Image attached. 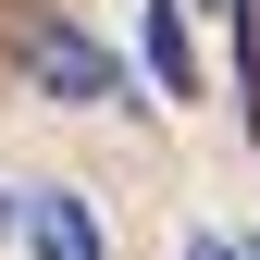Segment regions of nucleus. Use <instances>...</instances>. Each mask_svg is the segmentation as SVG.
Listing matches in <instances>:
<instances>
[{
	"label": "nucleus",
	"mask_w": 260,
	"mask_h": 260,
	"mask_svg": "<svg viewBox=\"0 0 260 260\" xmlns=\"http://www.w3.org/2000/svg\"><path fill=\"white\" fill-rule=\"evenodd\" d=\"M149 75L174 100H199V50H186V0H149Z\"/></svg>",
	"instance_id": "nucleus-3"
},
{
	"label": "nucleus",
	"mask_w": 260,
	"mask_h": 260,
	"mask_svg": "<svg viewBox=\"0 0 260 260\" xmlns=\"http://www.w3.org/2000/svg\"><path fill=\"white\" fill-rule=\"evenodd\" d=\"M0 50L25 62V75L50 87V100H75V112H100V100H124V62L87 38V25H62L50 0H13V13H0Z\"/></svg>",
	"instance_id": "nucleus-1"
},
{
	"label": "nucleus",
	"mask_w": 260,
	"mask_h": 260,
	"mask_svg": "<svg viewBox=\"0 0 260 260\" xmlns=\"http://www.w3.org/2000/svg\"><path fill=\"white\" fill-rule=\"evenodd\" d=\"M186 260H248V248L236 236H186Z\"/></svg>",
	"instance_id": "nucleus-4"
},
{
	"label": "nucleus",
	"mask_w": 260,
	"mask_h": 260,
	"mask_svg": "<svg viewBox=\"0 0 260 260\" xmlns=\"http://www.w3.org/2000/svg\"><path fill=\"white\" fill-rule=\"evenodd\" d=\"M25 236H38V260H100V223L75 186H25Z\"/></svg>",
	"instance_id": "nucleus-2"
}]
</instances>
